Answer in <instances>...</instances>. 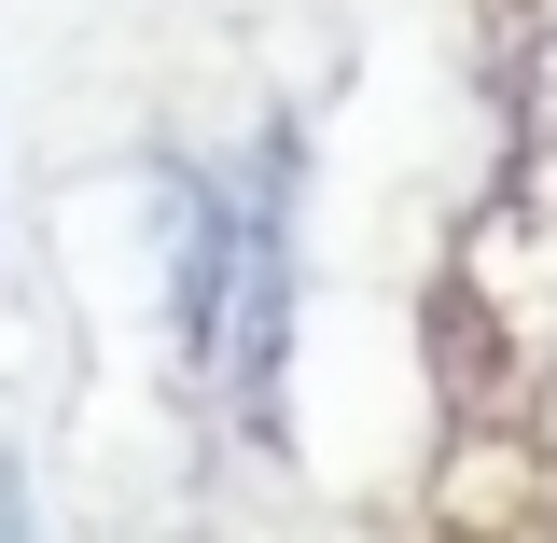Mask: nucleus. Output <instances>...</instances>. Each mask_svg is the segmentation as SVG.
I'll return each mask as SVG.
<instances>
[]
</instances>
